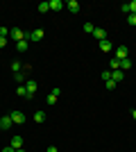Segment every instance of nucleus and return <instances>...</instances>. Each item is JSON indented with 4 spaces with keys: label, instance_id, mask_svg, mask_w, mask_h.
Masks as SVG:
<instances>
[{
    "label": "nucleus",
    "instance_id": "obj_1",
    "mask_svg": "<svg viewBox=\"0 0 136 152\" xmlns=\"http://www.w3.org/2000/svg\"><path fill=\"white\" fill-rule=\"evenodd\" d=\"M43 39V30H32V32H25V41H41Z\"/></svg>",
    "mask_w": 136,
    "mask_h": 152
},
{
    "label": "nucleus",
    "instance_id": "obj_2",
    "mask_svg": "<svg viewBox=\"0 0 136 152\" xmlns=\"http://www.w3.org/2000/svg\"><path fill=\"white\" fill-rule=\"evenodd\" d=\"M9 37H12L14 41L18 43V41H23V39H25V32H23V30H18V27H14V30L9 32Z\"/></svg>",
    "mask_w": 136,
    "mask_h": 152
},
{
    "label": "nucleus",
    "instance_id": "obj_3",
    "mask_svg": "<svg viewBox=\"0 0 136 152\" xmlns=\"http://www.w3.org/2000/svg\"><path fill=\"white\" fill-rule=\"evenodd\" d=\"M12 121L16 123V125H23V123H25V114H23V111H12Z\"/></svg>",
    "mask_w": 136,
    "mask_h": 152
},
{
    "label": "nucleus",
    "instance_id": "obj_4",
    "mask_svg": "<svg viewBox=\"0 0 136 152\" xmlns=\"http://www.w3.org/2000/svg\"><path fill=\"white\" fill-rule=\"evenodd\" d=\"M25 89H27V95L32 98V95L36 93V89H39V86H36V82H34V80H27V82H25Z\"/></svg>",
    "mask_w": 136,
    "mask_h": 152
},
{
    "label": "nucleus",
    "instance_id": "obj_5",
    "mask_svg": "<svg viewBox=\"0 0 136 152\" xmlns=\"http://www.w3.org/2000/svg\"><path fill=\"white\" fill-rule=\"evenodd\" d=\"M12 125H14L12 116H2V118H0V129H9Z\"/></svg>",
    "mask_w": 136,
    "mask_h": 152
},
{
    "label": "nucleus",
    "instance_id": "obj_6",
    "mask_svg": "<svg viewBox=\"0 0 136 152\" xmlns=\"http://www.w3.org/2000/svg\"><path fill=\"white\" fill-rule=\"evenodd\" d=\"M93 37H95L97 43H100V41H104V39H107V32H104L102 27H95V30H93Z\"/></svg>",
    "mask_w": 136,
    "mask_h": 152
},
{
    "label": "nucleus",
    "instance_id": "obj_7",
    "mask_svg": "<svg viewBox=\"0 0 136 152\" xmlns=\"http://www.w3.org/2000/svg\"><path fill=\"white\" fill-rule=\"evenodd\" d=\"M127 55H129V52H127L125 45H118L116 48V59H127Z\"/></svg>",
    "mask_w": 136,
    "mask_h": 152
},
{
    "label": "nucleus",
    "instance_id": "obj_8",
    "mask_svg": "<svg viewBox=\"0 0 136 152\" xmlns=\"http://www.w3.org/2000/svg\"><path fill=\"white\" fill-rule=\"evenodd\" d=\"M9 145L14 148V150H20L23 148V136H12V143Z\"/></svg>",
    "mask_w": 136,
    "mask_h": 152
},
{
    "label": "nucleus",
    "instance_id": "obj_9",
    "mask_svg": "<svg viewBox=\"0 0 136 152\" xmlns=\"http://www.w3.org/2000/svg\"><path fill=\"white\" fill-rule=\"evenodd\" d=\"M97 45H100V50H102V52H111V50H113V45H111L107 39H104V41H100Z\"/></svg>",
    "mask_w": 136,
    "mask_h": 152
},
{
    "label": "nucleus",
    "instance_id": "obj_10",
    "mask_svg": "<svg viewBox=\"0 0 136 152\" xmlns=\"http://www.w3.org/2000/svg\"><path fill=\"white\" fill-rule=\"evenodd\" d=\"M111 80H113V82H123V70L118 68V70H111Z\"/></svg>",
    "mask_w": 136,
    "mask_h": 152
},
{
    "label": "nucleus",
    "instance_id": "obj_11",
    "mask_svg": "<svg viewBox=\"0 0 136 152\" xmlns=\"http://www.w3.org/2000/svg\"><path fill=\"white\" fill-rule=\"evenodd\" d=\"M50 9H52V12H59V9H64V2H61V0H50Z\"/></svg>",
    "mask_w": 136,
    "mask_h": 152
},
{
    "label": "nucleus",
    "instance_id": "obj_12",
    "mask_svg": "<svg viewBox=\"0 0 136 152\" xmlns=\"http://www.w3.org/2000/svg\"><path fill=\"white\" fill-rule=\"evenodd\" d=\"M66 7H68L73 14H77V12H79V2H77V0H68V5H66Z\"/></svg>",
    "mask_w": 136,
    "mask_h": 152
},
{
    "label": "nucleus",
    "instance_id": "obj_13",
    "mask_svg": "<svg viewBox=\"0 0 136 152\" xmlns=\"http://www.w3.org/2000/svg\"><path fill=\"white\" fill-rule=\"evenodd\" d=\"M16 93H18L20 98H30V95H27V89H25V84H20L18 89H16Z\"/></svg>",
    "mask_w": 136,
    "mask_h": 152
},
{
    "label": "nucleus",
    "instance_id": "obj_14",
    "mask_svg": "<svg viewBox=\"0 0 136 152\" xmlns=\"http://www.w3.org/2000/svg\"><path fill=\"white\" fill-rule=\"evenodd\" d=\"M16 50H18V52H25V50H27V41H25V39L16 43Z\"/></svg>",
    "mask_w": 136,
    "mask_h": 152
},
{
    "label": "nucleus",
    "instance_id": "obj_15",
    "mask_svg": "<svg viewBox=\"0 0 136 152\" xmlns=\"http://www.w3.org/2000/svg\"><path fill=\"white\" fill-rule=\"evenodd\" d=\"M45 121V111H36L34 114V123H43Z\"/></svg>",
    "mask_w": 136,
    "mask_h": 152
},
{
    "label": "nucleus",
    "instance_id": "obj_16",
    "mask_svg": "<svg viewBox=\"0 0 136 152\" xmlns=\"http://www.w3.org/2000/svg\"><path fill=\"white\" fill-rule=\"evenodd\" d=\"M14 80H16L18 84H25V82H27V77L23 75V73H16V75H14Z\"/></svg>",
    "mask_w": 136,
    "mask_h": 152
},
{
    "label": "nucleus",
    "instance_id": "obj_17",
    "mask_svg": "<svg viewBox=\"0 0 136 152\" xmlns=\"http://www.w3.org/2000/svg\"><path fill=\"white\" fill-rule=\"evenodd\" d=\"M129 66H132L129 57H127V59H120V70H127V68H129Z\"/></svg>",
    "mask_w": 136,
    "mask_h": 152
},
{
    "label": "nucleus",
    "instance_id": "obj_18",
    "mask_svg": "<svg viewBox=\"0 0 136 152\" xmlns=\"http://www.w3.org/2000/svg\"><path fill=\"white\" fill-rule=\"evenodd\" d=\"M48 9H50V2H45V0H43V2H39V12L41 14H45Z\"/></svg>",
    "mask_w": 136,
    "mask_h": 152
},
{
    "label": "nucleus",
    "instance_id": "obj_19",
    "mask_svg": "<svg viewBox=\"0 0 136 152\" xmlns=\"http://www.w3.org/2000/svg\"><path fill=\"white\" fill-rule=\"evenodd\" d=\"M104 89H107V91H113V89H116V82H113V80H107V82H104Z\"/></svg>",
    "mask_w": 136,
    "mask_h": 152
},
{
    "label": "nucleus",
    "instance_id": "obj_20",
    "mask_svg": "<svg viewBox=\"0 0 136 152\" xmlns=\"http://www.w3.org/2000/svg\"><path fill=\"white\" fill-rule=\"evenodd\" d=\"M93 30H95L93 23H84V32H86V34H93Z\"/></svg>",
    "mask_w": 136,
    "mask_h": 152
},
{
    "label": "nucleus",
    "instance_id": "obj_21",
    "mask_svg": "<svg viewBox=\"0 0 136 152\" xmlns=\"http://www.w3.org/2000/svg\"><path fill=\"white\" fill-rule=\"evenodd\" d=\"M127 7H129V14H134V16H136V0H132V2H127Z\"/></svg>",
    "mask_w": 136,
    "mask_h": 152
},
{
    "label": "nucleus",
    "instance_id": "obj_22",
    "mask_svg": "<svg viewBox=\"0 0 136 152\" xmlns=\"http://www.w3.org/2000/svg\"><path fill=\"white\" fill-rule=\"evenodd\" d=\"M12 70H14V75H16V73H20V64H18V61H12Z\"/></svg>",
    "mask_w": 136,
    "mask_h": 152
},
{
    "label": "nucleus",
    "instance_id": "obj_23",
    "mask_svg": "<svg viewBox=\"0 0 136 152\" xmlns=\"http://www.w3.org/2000/svg\"><path fill=\"white\" fill-rule=\"evenodd\" d=\"M45 102H48V104H55V102H57V95H48V98H45Z\"/></svg>",
    "mask_w": 136,
    "mask_h": 152
},
{
    "label": "nucleus",
    "instance_id": "obj_24",
    "mask_svg": "<svg viewBox=\"0 0 136 152\" xmlns=\"http://www.w3.org/2000/svg\"><path fill=\"white\" fill-rule=\"evenodd\" d=\"M102 80H104V82H107V80H111V70H109V68L102 70Z\"/></svg>",
    "mask_w": 136,
    "mask_h": 152
},
{
    "label": "nucleus",
    "instance_id": "obj_25",
    "mask_svg": "<svg viewBox=\"0 0 136 152\" xmlns=\"http://www.w3.org/2000/svg\"><path fill=\"white\" fill-rule=\"evenodd\" d=\"M9 32H12V30H7V27H0V37H9Z\"/></svg>",
    "mask_w": 136,
    "mask_h": 152
},
{
    "label": "nucleus",
    "instance_id": "obj_26",
    "mask_svg": "<svg viewBox=\"0 0 136 152\" xmlns=\"http://www.w3.org/2000/svg\"><path fill=\"white\" fill-rule=\"evenodd\" d=\"M127 23H129V25H136V16H134V14H129V16H127Z\"/></svg>",
    "mask_w": 136,
    "mask_h": 152
},
{
    "label": "nucleus",
    "instance_id": "obj_27",
    "mask_svg": "<svg viewBox=\"0 0 136 152\" xmlns=\"http://www.w3.org/2000/svg\"><path fill=\"white\" fill-rule=\"evenodd\" d=\"M5 45H7V39H5V37H0V48H5Z\"/></svg>",
    "mask_w": 136,
    "mask_h": 152
},
{
    "label": "nucleus",
    "instance_id": "obj_28",
    "mask_svg": "<svg viewBox=\"0 0 136 152\" xmlns=\"http://www.w3.org/2000/svg\"><path fill=\"white\" fill-rule=\"evenodd\" d=\"M2 152H16V150H14V148H12V145H7V148H5V150H2Z\"/></svg>",
    "mask_w": 136,
    "mask_h": 152
},
{
    "label": "nucleus",
    "instance_id": "obj_29",
    "mask_svg": "<svg viewBox=\"0 0 136 152\" xmlns=\"http://www.w3.org/2000/svg\"><path fill=\"white\" fill-rule=\"evenodd\" d=\"M48 152H59V150H57L55 145H50V148H48Z\"/></svg>",
    "mask_w": 136,
    "mask_h": 152
},
{
    "label": "nucleus",
    "instance_id": "obj_30",
    "mask_svg": "<svg viewBox=\"0 0 136 152\" xmlns=\"http://www.w3.org/2000/svg\"><path fill=\"white\" fill-rule=\"evenodd\" d=\"M132 118H134V121H136V109H134V111H132Z\"/></svg>",
    "mask_w": 136,
    "mask_h": 152
},
{
    "label": "nucleus",
    "instance_id": "obj_31",
    "mask_svg": "<svg viewBox=\"0 0 136 152\" xmlns=\"http://www.w3.org/2000/svg\"><path fill=\"white\" fill-rule=\"evenodd\" d=\"M16 152H25V150H23V148H20V150H16Z\"/></svg>",
    "mask_w": 136,
    "mask_h": 152
}]
</instances>
